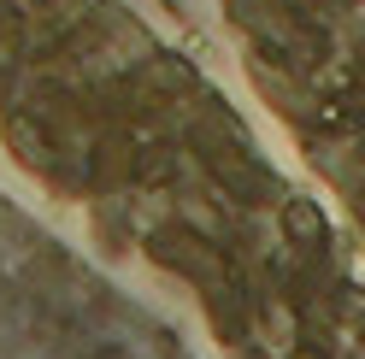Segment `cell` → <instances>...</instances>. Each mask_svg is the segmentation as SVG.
Segmentation results:
<instances>
[{
    "instance_id": "obj_1",
    "label": "cell",
    "mask_w": 365,
    "mask_h": 359,
    "mask_svg": "<svg viewBox=\"0 0 365 359\" xmlns=\"http://www.w3.org/2000/svg\"><path fill=\"white\" fill-rule=\"evenodd\" d=\"M247 100L365 259V0H212Z\"/></svg>"
}]
</instances>
